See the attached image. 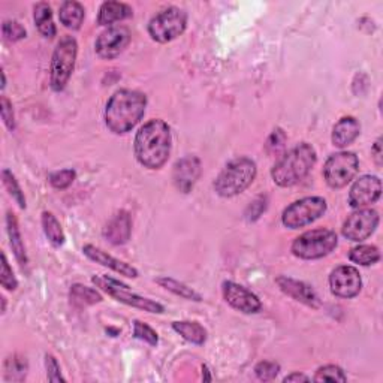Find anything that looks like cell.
I'll return each instance as SVG.
<instances>
[{
  "label": "cell",
  "instance_id": "obj_44",
  "mask_svg": "<svg viewBox=\"0 0 383 383\" xmlns=\"http://www.w3.org/2000/svg\"><path fill=\"white\" fill-rule=\"evenodd\" d=\"M6 310V300L2 297V313H5Z\"/></svg>",
  "mask_w": 383,
  "mask_h": 383
},
{
  "label": "cell",
  "instance_id": "obj_4",
  "mask_svg": "<svg viewBox=\"0 0 383 383\" xmlns=\"http://www.w3.org/2000/svg\"><path fill=\"white\" fill-rule=\"evenodd\" d=\"M256 163L249 157L231 161L214 181V190L223 198H232L243 193L256 179Z\"/></svg>",
  "mask_w": 383,
  "mask_h": 383
},
{
  "label": "cell",
  "instance_id": "obj_38",
  "mask_svg": "<svg viewBox=\"0 0 383 383\" xmlns=\"http://www.w3.org/2000/svg\"><path fill=\"white\" fill-rule=\"evenodd\" d=\"M0 115H2V120L6 124L9 131L15 129V117H14V110H13V104L9 102L6 96H2L0 99Z\"/></svg>",
  "mask_w": 383,
  "mask_h": 383
},
{
  "label": "cell",
  "instance_id": "obj_13",
  "mask_svg": "<svg viewBox=\"0 0 383 383\" xmlns=\"http://www.w3.org/2000/svg\"><path fill=\"white\" fill-rule=\"evenodd\" d=\"M329 288L334 295L339 298H353L357 297L362 288L361 274L355 267L341 265L336 268L329 276Z\"/></svg>",
  "mask_w": 383,
  "mask_h": 383
},
{
  "label": "cell",
  "instance_id": "obj_29",
  "mask_svg": "<svg viewBox=\"0 0 383 383\" xmlns=\"http://www.w3.org/2000/svg\"><path fill=\"white\" fill-rule=\"evenodd\" d=\"M71 301L74 304H76V306H93V304L96 302H101L102 301V297L101 293L92 289V288H87V286H83V284H74V286L71 288Z\"/></svg>",
  "mask_w": 383,
  "mask_h": 383
},
{
  "label": "cell",
  "instance_id": "obj_8",
  "mask_svg": "<svg viewBox=\"0 0 383 383\" xmlns=\"http://www.w3.org/2000/svg\"><path fill=\"white\" fill-rule=\"evenodd\" d=\"M327 211V201L320 196H309L291 204L284 209L282 222L289 229L304 228L316 222Z\"/></svg>",
  "mask_w": 383,
  "mask_h": 383
},
{
  "label": "cell",
  "instance_id": "obj_3",
  "mask_svg": "<svg viewBox=\"0 0 383 383\" xmlns=\"http://www.w3.org/2000/svg\"><path fill=\"white\" fill-rule=\"evenodd\" d=\"M318 161L316 150L307 142L293 147L274 165L271 177L280 188H292L307 177Z\"/></svg>",
  "mask_w": 383,
  "mask_h": 383
},
{
  "label": "cell",
  "instance_id": "obj_11",
  "mask_svg": "<svg viewBox=\"0 0 383 383\" xmlns=\"http://www.w3.org/2000/svg\"><path fill=\"white\" fill-rule=\"evenodd\" d=\"M379 225V213L371 209H359L343 223L341 232L350 241L361 243L375 234Z\"/></svg>",
  "mask_w": 383,
  "mask_h": 383
},
{
  "label": "cell",
  "instance_id": "obj_32",
  "mask_svg": "<svg viewBox=\"0 0 383 383\" xmlns=\"http://www.w3.org/2000/svg\"><path fill=\"white\" fill-rule=\"evenodd\" d=\"M133 336H135V339L149 343L150 346H156L157 341H159L157 332L152 327H149L147 323H144L141 320L133 322Z\"/></svg>",
  "mask_w": 383,
  "mask_h": 383
},
{
  "label": "cell",
  "instance_id": "obj_10",
  "mask_svg": "<svg viewBox=\"0 0 383 383\" xmlns=\"http://www.w3.org/2000/svg\"><path fill=\"white\" fill-rule=\"evenodd\" d=\"M359 170L358 156L352 152H340L332 154L323 166V179L332 189L348 186Z\"/></svg>",
  "mask_w": 383,
  "mask_h": 383
},
{
  "label": "cell",
  "instance_id": "obj_16",
  "mask_svg": "<svg viewBox=\"0 0 383 383\" xmlns=\"http://www.w3.org/2000/svg\"><path fill=\"white\" fill-rule=\"evenodd\" d=\"M201 175V161L196 156H186L174 166V184L183 193H189Z\"/></svg>",
  "mask_w": 383,
  "mask_h": 383
},
{
  "label": "cell",
  "instance_id": "obj_36",
  "mask_svg": "<svg viewBox=\"0 0 383 383\" xmlns=\"http://www.w3.org/2000/svg\"><path fill=\"white\" fill-rule=\"evenodd\" d=\"M2 32L6 41L9 42L22 41L23 38H26V28L17 22H5L2 26Z\"/></svg>",
  "mask_w": 383,
  "mask_h": 383
},
{
  "label": "cell",
  "instance_id": "obj_39",
  "mask_svg": "<svg viewBox=\"0 0 383 383\" xmlns=\"http://www.w3.org/2000/svg\"><path fill=\"white\" fill-rule=\"evenodd\" d=\"M45 368L47 376L50 382H65V377L62 376L60 366H58L57 359L53 355H45Z\"/></svg>",
  "mask_w": 383,
  "mask_h": 383
},
{
  "label": "cell",
  "instance_id": "obj_15",
  "mask_svg": "<svg viewBox=\"0 0 383 383\" xmlns=\"http://www.w3.org/2000/svg\"><path fill=\"white\" fill-rule=\"evenodd\" d=\"M223 297L229 306L245 314L258 313L262 309L261 300L253 292L234 282L223 283Z\"/></svg>",
  "mask_w": 383,
  "mask_h": 383
},
{
  "label": "cell",
  "instance_id": "obj_17",
  "mask_svg": "<svg viewBox=\"0 0 383 383\" xmlns=\"http://www.w3.org/2000/svg\"><path fill=\"white\" fill-rule=\"evenodd\" d=\"M276 283L279 284V288L282 289V292L286 293L291 298L297 300L302 304H306V306L311 307V309H318L320 306V301L318 293L313 291L311 286H309L307 283L291 279L286 276H280L277 277Z\"/></svg>",
  "mask_w": 383,
  "mask_h": 383
},
{
  "label": "cell",
  "instance_id": "obj_34",
  "mask_svg": "<svg viewBox=\"0 0 383 383\" xmlns=\"http://www.w3.org/2000/svg\"><path fill=\"white\" fill-rule=\"evenodd\" d=\"M75 177H76V174L74 170H62V171L53 172L50 175V183L54 189L63 190V189L70 188V186L74 183Z\"/></svg>",
  "mask_w": 383,
  "mask_h": 383
},
{
  "label": "cell",
  "instance_id": "obj_24",
  "mask_svg": "<svg viewBox=\"0 0 383 383\" xmlns=\"http://www.w3.org/2000/svg\"><path fill=\"white\" fill-rule=\"evenodd\" d=\"M172 329L180 334V336L188 340L193 345H204L205 340H207V331L198 322H190V320H181V322H174Z\"/></svg>",
  "mask_w": 383,
  "mask_h": 383
},
{
  "label": "cell",
  "instance_id": "obj_40",
  "mask_svg": "<svg viewBox=\"0 0 383 383\" xmlns=\"http://www.w3.org/2000/svg\"><path fill=\"white\" fill-rule=\"evenodd\" d=\"M284 142H286V135L282 129H276L271 135L267 141V150L270 153H277L280 149H283Z\"/></svg>",
  "mask_w": 383,
  "mask_h": 383
},
{
  "label": "cell",
  "instance_id": "obj_6",
  "mask_svg": "<svg viewBox=\"0 0 383 383\" xmlns=\"http://www.w3.org/2000/svg\"><path fill=\"white\" fill-rule=\"evenodd\" d=\"M78 44L72 36H63L57 44L51 58L50 83L54 92H62L74 72Z\"/></svg>",
  "mask_w": 383,
  "mask_h": 383
},
{
  "label": "cell",
  "instance_id": "obj_5",
  "mask_svg": "<svg viewBox=\"0 0 383 383\" xmlns=\"http://www.w3.org/2000/svg\"><path fill=\"white\" fill-rule=\"evenodd\" d=\"M337 234L331 229H311L300 235L292 244V253L300 259H320L337 247Z\"/></svg>",
  "mask_w": 383,
  "mask_h": 383
},
{
  "label": "cell",
  "instance_id": "obj_23",
  "mask_svg": "<svg viewBox=\"0 0 383 383\" xmlns=\"http://www.w3.org/2000/svg\"><path fill=\"white\" fill-rule=\"evenodd\" d=\"M84 6L78 2H74V0H70V2H65L60 6V13H58V17H60V22L66 28H71V31H78L81 27L84 22Z\"/></svg>",
  "mask_w": 383,
  "mask_h": 383
},
{
  "label": "cell",
  "instance_id": "obj_31",
  "mask_svg": "<svg viewBox=\"0 0 383 383\" xmlns=\"http://www.w3.org/2000/svg\"><path fill=\"white\" fill-rule=\"evenodd\" d=\"M314 382H346L348 376L345 375L343 368L339 366H325L320 367L316 375H314Z\"/></svg>",
  "mask_w": 383,
  "mask_h": 383
},
{
  "label": "cell",
  "instance_id": "obj_43",
  "mask_svg": "<svg viewBox=\"0 0 383 383\" xmlns=\"http://www.w3.org/2000/svg\"><path fill=\"white\" fill-rule=\"evenodd\" d=\"M373 156H375L377 165H382V138H379L375 142V147H373Z\"/></svg>",
  "mask_w": 383,
  "mask_h": 383
},
{
  "label": "cell",
  "instance_id": "obj_18",
  "mask_svg": "<svg viewBox=\"0 0 383 383\" xmlns=\"http://www.w3.org/2000/svg\"><path fill=\"white\" fill-rule=\"evenodd\" d=\"M83 252H84V254L88 259L95 261L96 263H101V265H104V267L110 268L115 272H119L124 277H131V279L138 277V270H136L135 267H132V265L111 256V254H108L106 252L95 247V245H92V244L84 245Z\"/></svg>",
  "mask_w": 383,
  "mask_h": 383
},
{
  "label": "cell",
  "instance_id": "obj_42",
  "mask_svg": "<svg viewBox=\"0 0 383 383\" xmlns=\"http://www.w3.org/2000/svg\"><path fill=\"white\" fill-rule=\"evenodd\" d=\"M310 379L306 376V375H302V373H292V375H289V376H286V377H284L283 379V382H309Z\"/></svg>",
  "mask_w": 383,
  "mask_h": 383
},
{
  "label": "cell",
  "instance_id": "obj_25",
  "mask_svg": "<svg viewBox=\"0 0 383 383\" xmlns=\"http://www.w3.org/2000/svg\"><path fill=\"white\" fill-rule=\"evenodd\" d=\"M35 23L39 33L45 38H54L56 36V26L53 22V11L48 3H38L35 6Z\"/></svg>",
  "mask_w": 383,
  "mask_h": 383
},
{
  "label": "cell",
  "instance_id": "obj_9",
  "mask_svg": "<svg viewBox=\"0 0 383 383\" xmlns=\"http://www.w3.org/2000/svg\"><path fill=\"white\" fill-rule=\"evenodd\" d=\"M92 280L97 288H101L104 292L108 293V295L115 298L117 301L126 304V306L141 309V310L149 311V313H163L165 311L162 304L156 302L153 300H149V298H144V297L138 295V293H133L129 289V286H126L124 283L115 280L113 277L96 276Z\"/></svg>",
  "mask_w": 383,
  "mask_h": 383
},
{
  "label": "cell",
  "instance_id": "obj_21",
  "mask_svg": "<svg viewBox=\"0 0 383 383\" xmlns=\"http://www.w3.org/2000/svg\"><path fill=\"white\" fill-rule=\"evenodd\" d=\"M132 8L122 2H105L99 9V17L97 23L101 26L111 27V24L123 22V19L132 17Z\"/></svg>",
  "mask_w": 383,
  "mask_h": 383
},
{
  "label": "cell",
  "instance_id": "obj_28",
  "mask_svg": "<svg viewBox=\"0 0 383 383\" xmlns=\"http://www.w3.org/2000/svg\"><path fill=\"white\" fill-rule=\"evenodd\" d=\"M349 259L362 267H368V265L379 262L380 252L376 245H358L349 252Z\"/></svg>",
  "mask_w": 383,
  "mask_h": 383
},
{
  "label": "cell",
  "instance_id": "obj_35",
  "mask_svg": "<svg viewBox=\"0 0 383 383\" xmlns=\"http://www.w3.org/2000/svg\"><path fill=\"white\" fill-rule=\"evenodd\" d=\"M26 361L23 358H9L5 364V371H6V379L13 380V379H18L22 380L26 376Z\"/></svg>",
  "mask_w": 383,
  "mask_h": 383
},
{
  "label": "cell",
  "instance_id": "obj_22",
  "mask_svg": "<svg viewBox=\"0 0 383 383\" xmlns=\"http://www.w3.org/2000/svg\"><path fill=\"white\" fill-rule=\"evenodd\" d=\"M6 227H8L9 243H11V247H13V252L15 254V259L18 261L19 267L24 268L27 265V254H26V249H24V244H23V240H22V234H19V229H18L17 218L14 215V213H11V211L6 214Z\"/></svg>",
  "mask_w": 383,
  "mask_h": 383
},
{
  "label": "cell",
  "instance_id": "obj_30",
  "mask_svg": "<svg viewBox=\"0 0 383 383\" xmlns=\"http://www.w3.org/2000/svg\"><path fill=\"white\" fill-rule=\"evenodd\" d=\"M2 179H3V184L6 190L9 192V195L13 196V199L19 205V209H26V198L24 193L19 188V184L17 181V179L14 177V174L8 170H3L2 172Z\"/></svg>",
  "mask_w": 383,
  "mask_h": 383
},
{
  "label": "cell",
  "instance_id": "obj_37",
  "mask_svg": "<svg viewBox=\"0 0 383 383\" xmlns=\"http://www.w3.org/2000/svg\"><path fill=\"white\" fill-rule=\"evenodd\" d=\"M0 282H2V286L8 291H15L18 286V282L14 276L13 268L9 267L5 253H2V276H0Z\"/></svg>",
  "mask_w": 383,
  "mask_h": 383
},
{
  "label": "cell",
  "instance_id": "obj_7",
  "mask_svg": "<svg viewBox=\"0 0 383 383\" xmlns=\"http://www.w3.org/2000/svg\"><path fill=\"white\" fill-rule=\"evenodd\" d=\"M188 27V14L180 8H166L154 15L149 23V33L153 41L166 44L181 36Z\"/></svg>",
  "mask_w": 383,
  "mask_h": 383
},
{
  "label": "cell",
  "instance_id": "obj_27",
  "mask_svg": "<svg viewBox=\"0 0 383 383\" xmlns=\"http://www.w3.org/2000/svg\"><path fill=\"white\" fill-rule=\"evenodd\" d=\"M156 283L161 284V286L165 288L166 291H170L184 300H189V301H201L202 300V297L195 289L186 286L184 283H180L179 280H174L171 277H159V279H156Z\"/></svg>",
  "mask_w": 383,
  "mask_h": 383
},
{
  "label": "cell",
  "instance_id": "obj_2",
  "mask_svg": "<svg viewBox=\"0 0 383 383\" xmlns=\"http://www.w3.org/2000/svg\"><path fill=\"white\" fill-rule=\"evenodd\" d=\"M147 97L144 93L123 88L115 92L105 106V123L111 132H131L144 117Z\"/></svg>",
  "mask_w": 383,
  "mask_h": 383
},
{
  "label": "cell",
  "instance_id": "obj_12",
  "mask_svg": "<svg viewBox=\"0 0 383 383\" xmlns=\"http://www.w3.org/2000/svg\"><path fill=\"white\" fill-rule=\"evenodd\" d=\"M131 42V32L124 26H111L96 39L95 50L101 58L113 60L119 57Z\"/></svg>",
  "mask_w": 383,
  "mask_h": 383
},
{
  "label": "cell",
  "instance_id": "obj_14",
  "mask_svg": "<svg viewBox=\"0 0 383 383\" xmlns=\"http://www.w3.org/2000/svg\"><path fill=\"white\" fill-rule=\"evenodd\" d=\"M382 195V181L376 175H364L353 183L349 193V204L352 209H364L375 204Z\"/></svg>",
  "mask_w": 383,
  "mask_h": 383
},
{
  "label": "cell",
  "instance_id": "obj_26",
  "mask_svg": "<svg viewBox=\"0 0 383 383\" xmlns=\"http://www.w3.org/2000/svg\"><path fill=\"white\" fill-rule=\"evenodd\" d=\"M42 228L48 241H50L54 247H60L65 243V232L62 229V225L56 219V215L53 213H42Z\"/></svg>",
  "mask_w": 383,
  "mask_h": 383
},
{
  "label": "cell",
  "instance_id": "obj_33",
  "mask_svg": "<svg viewBox=\"0 0 383 383\" xmlns=\"http://www.w3.org/2000/svg\"><path fill=\"white\" fill-rule=\"evenodd\" d=\"M254 373H256L259 380L270 382L277 377V375L280 373V366L274 361H262L256 367H254Z\"/></svg>",
  "mask_w": 383,
  "mask_h": 383
},
{
  "label": "cell",
  "instance_id": "obj_41",
  "mask_svg": "<svg viewBox=\"0 0 383 383\" xmlns=\"http://www.w3.org/2000/svg\"><path fill=\"white\" fill-rule=\"evenodd\" d=\"M265 210H267V201L258 198L249 205V209L245 210V215H247L249 220H258Z\"/></svg>",
  "mask_w": 383,
  "mask_h": 383
},
{
  "label": "cell",
  "instance_id": "obj_1",
  "mask_svg": "<svg viewBox=\"0 0 383 383\" xmlns=\"http://www.w3.org/2000/svg\"><path fill=\"white\" fill-rule=\"evenodd\" d=\"M171 147V127L163 120H150L135 136L136 159L149 170H161L168 162Z\"/></svg>",
  "mask_w": 383,
  "mask_h": 383
},
{
  "label": "cell",
  "instance_id": "obj_20",
  "mask_svg": "<svg viewBox=\"0 0 383 383\" xmlns=\"http://www.w3.org/2000/svg\"><path fill=\"white\" fill-rule=\"evenodd\" d=\"M361 132V124L355 119V117H343L334 126L331 140L332 144L339 147V149H345V147L350 145L355 141Z\"/></svg>",
  "mask_w": 383,
  "mask_h": 383
},
{
  "label": "cell",
  "instance_id": "obj_19",
  "mask_svg": "<svg viewBox=\"0 0 383 383\" xmlns=\"http://www.w3.org/2000/svg\"><path fill=\"white\" fill-rule=\"evenodd\" d=\"M132 234V219L127 211H120L113 219L106 223L104 228V237L108 243L114 245L126 244L131 238Z\"/></svg>",
  "mask_w": 383,
  "mask_h": 383
}]
</instances>
